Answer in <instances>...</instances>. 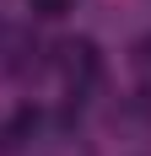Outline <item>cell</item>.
Listing matches in <instances>:
<instances>
[{"mask_svg": "<svg viewBox=\"0 0 151 156\" xmlns=\"http://www.w3.org/2000/svg\"><path fill=\"white\" fill-rule=\"evenodd\" d=\"M60 70H65V81H70L76 92H87L103 76V59H97V48L87 38H70V43H60Z\"/></svg>", "mask_w": 151, "mask_h": 156, "instance_id": "obj_1", "label": "cell"}, {"mask_svg": "<svg viewBox=\"0 0 151 156\" xmlns=\"http://www.w3.org/2000/svg\"><path fill=\"white\" fill-rule=\"evenodd\" d=\"M38 113L32 108H22V113H11L6 124H0V151H22V145H32V135H38Z\"/></svg>", "mask_w": 151, "mask_h": 156, "instance_id": "obj_2", "label": "cell"}, {"mask_svg": "<svg viewBox=\"0 0 151 156\" xmlns=\"http://www.w3.org/2000/svg\"><path fill=\"white\" fill-rule=\"evenodd\" d=\"M27 5H32V16H43V22H54V16L70 11V0H27Z\"/></svg>", "mask_w": 151, "mask_h": 156, "instance_id": "obj_3", "label": "cell"}]
</instances>
